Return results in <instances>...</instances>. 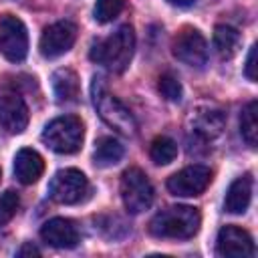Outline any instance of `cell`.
Returning <instances> with one entry per match:
<instances>
[{
    "instance_id": "cell-1",
    "label": "cell",
    "mask_w": 258,
    "mask_h": 258,
    "mask_svg": "<svg viewBox=\"0 0 258 258\" xmlns=\"http://www.w3.org/2000/svg\"><path fill=\"white\" fill-rule=\"evenodd\" d=\"M202 216L198 208L191 206H167L157 212L149 222V234L155 238L187 240L200 230Z\"/></svg>"
},
{
    "instance_id": "cell-3",
    "label": "cell",
    "mask_w": 258,
    "mask_h": 258,
    "mask_svg": "<svg viewBox=\"0 0 258 258\" xmlns=\"http://www.w3.org/2000/svg\"><path fill=\"white\" fill-rule=\"evenodd\" d=\"M91 95H93V105L99 113V117L117 133L125 135V137H133L137 131V123L131 115V111L115 97L107 91L103 77H93L91 83Z\"/></svg>"
},
{
    "instance_id": "cell-18",
    "label": "cell",
    "mask_w": 258,
    "mask_h": 258,
    "mask_svg": "<svg viewBox=\"0 0 258 258\" xmlns=\"http://www.w3.org/2000/svg\"><path fill=\"white\" fill-rule=\"evenodd\" d=\"M123 153H125V149L117 139L103 137V139H99V143L95 147L93 161L99 167H111V165H115V163H119L123 159Z\"/></svg>"
},
{
    "instance_id": "cell-7",
    "label": "cell",
    "mask_w": 258,
    "mask_h": 258,
    "mask_svg": "<svg viewBox=\"0 0 258 258\" xmlns=\"http://www.w3.org/2000/svg\"><path fill=\"white\" fill-rule=\"evenodd\" d=\"M0 52L10 62L24 60L28 52V32L24 22L14 14L0 16Z\"/></svg>"
},
{
    "instance_id": "cell-16",
    "label": "cell",
    "mask_w": 258,
    "mask_h": 258,
    "mask_svg": "<svg viewBox=\"0 0 258 258\" xmlns=\"http://www.w3.org/2000/svg\"><path fill=\"white\" fill-rule=\"evenodd\" d=\"M52 89H54V97L60 103H69L75 101L79 97V77L75 71L71 69H58L52 75Z\"/></svg>"
},
{
    "instance_id": "cell-12",
    "label": "cell",
    "mask_w": 258,
    "mask_h": 258,
    "mask_svg": "<svg viewBox=\"0 0 258 258\" xmlns=\"http://www.w3.org/2000/svg\"><path fill=\"white\" fill-rule=\"evenodd\" d=\"M26 125H28V107L24 99L10 89L0 91V127L6 129L8 133H22Z\"/></svg>"
},
{
    "instance_id": "cell-25",
    "label": "cell",
    "mask_w": 258,
    "mask_h": 258,
    "mask_svg": "<svg viewBox=\"0 0 258 258\" xmlns=\"http://www.w3.org/2000/svg\"><path fill=\"white\" fill-rule=\"evenodd\" d=\"M256 44L250 46V52H248V58H246V67H244V75L248 81H256Z\"/></svg>"
},
{
    "instance_id": "cell-8",
    "label": "cell",
    "mask_w": 258,
    "mask_h": 258,
    "mask_svg": "<svg viewBox=\"0 0 258 258\" xmlns=\"http://www.w3.org/2000/svg\"><path fill=\"white\" fill-rule=\"evenodd\" d=\"M171 52L173 56L187 64V67H204L206 60H208V42L204 38V34L198 30V28H191V26H185L177 32V36L173 38V44H171Z\"/></svg>"
},
{
    "instance_id": "cell-19",
    "label": "cell",
    "mask_w": 258,
    "mask_h": 258,
    "mask_svg": "<svg viewBox=\"0 0 258 258\" xmlns=\"http://www.w3.org/2000/svg\"><path fill=\"white\" fill-rule=\"evenodd\" d=\"M194 131L204 135V137H216L222 133L224 127V117L220 115V111H198L194 117Z\"/></svg>"
},
{
    "instance_id": "cell-20",
    "label": "cell",
    "mask_w": 258,
    "mask_h": 258,
    "mask_svg": "<svg viewBox=\"0 0 258 258\" xmlns=\"http://www.w3.org/2000/svg\"><path fill=\"white\" fill-rule=\"evenodd\" d=\"M177 155V143L171 139V137H165V135H159L151 141V147H149V157L153 163L157 165H167L175 159Z\"/></svg>"
},
{
    "instance_id": "cell-6",
    "label": "cell",
    "mask_w": 258,
    "mask_h": 258,
    "mask_svg": "<svg viewBox=\"0 0 258 258\" xmlns=\"http://www.w3.org/2000/svg\"><path fill=\"white\" fill-rule=\"evenodd\" d=\"M89 179L85 177L83 171L75 169V167H64L60 171H56L50 179L48 185V194L54 202L58 204H79L89 196Z\"/></svg>"
},
{
    "instance_id": "cell-11",
    "label": "cell",
    "mask_w": 258,
    "mask_h": 258,
    "mask_svg": "<svg viewBox=\"0 0 258 258\" xmlns=\"http://www.w3.org/2000/svg\"><path fill=\"white\" fill-rule=\"evenodd\" d=\"M216 254L222 258H250L254 256L252 236L238 226H224L216 238Z\"/></svg>"
},
{
    "instance_id": "cell-5",
    "label": "cell",
    "mask_w": 258,
    "mask_h": 258,
    "mask_svg": "<svg viewBox=\"0 0 258 258\" xmlns=\"http://www.w3.org/2000/svg\"><path fill=\"white\" fill-rule=\"evenodd\" d=\"M119 191H121L123 206L129 214H141L149 210L153 204V196H155L151 181L139 167H129L123 171Z\"/></svg>"
},
{
    "instance_id": "cell-9",
    "label": "cell",
    "mask_w": 258,
    "mask_h": 258,
    "mask_svg": "<svg viewBox=\"0 0 258 258\" xmlns=\"http://www.w3.org/2000/svg\"><path fill=\"white\" fill-rule=\"evenodd\" d=\"M77 24L71 20H58L52 22L50 26H46L42 30L40 36V54L44 58H56L64 52H69L77 40Z\"/></svg>"
},
{
    "instance_id": "cell-10",
    "label": "cell",
    "mask_w": 258,
    "mask_h": 258,
    "mask_svg": "<svg viewBox=\"0 0 258 258\" xmlns=\"http://www.w3.org/2000/svg\"><path fill=\"white\" fill-rule=\"evenodd\" d=\"M212 181V171L206 165H189L167 179V189L177 198H194L206 191Z\"/></svg>"
},
{
    "instance_id": "cell-21",
    "label": "cell",
    "mask_w": 258,
    "mask_h": 258,
    "mask_svg": "<svg viewBox=\"0 0 258 258\" xmlns=\"http://www.w3.org/2000/svg\"><path fill=\"white\" fill-rule=\"evenodd\" d=\"M256 113H258V103L250 101L240 115V133L244 141L250 147H256V135H258V123H256Z\"/></svg>"
},
{
    "instance_id": "cell-15",
    "label": "cell",
    "mask_w": 258,
    "mask_h": 258,
    "mask_svg": "<svg viewBox=\"0 0 258 258\" xmlns=\"http://www.w3.org/2000/svg\"><path fill=\"white\" fill-rule=\"evenodd\" d=\"M250 200H252V177L246 173L230 183L226 191L224 208L228 214H244L250 206Z\"/></svg>"
},
{
    "instance_id": "cell-13",
    "label": "cell",
    "mask_w": 258,
    "mask_h": 258,
    "mask_svg": "<svg viewBox=\"0 0 258 258\" xmlns=\"http://www.w3.org/2000/svg\"><path fill=\"white\" fill-rule=\"evenodd\" d=\"M40 238L52 248H75L79 244V230L69 218H52L42 224Z\"/></svg>"
},
{
    "instance_id": "cell-2",
    "label": "cell",
    "mask_w": 258,
    "mask_h": 258,
    "mask_svg": "<svg viewBox=\"0 0 258 258\" xmlns=\"http://www.w3.org/2000/svg\"><path fill=\"white\" fill-rule=\"evenodd\" d=\"M133 48H135V32L129 24L119 26L111 36L105 40H97L91 46V60L105 64L113 73H123L131 58H133Z\"/></svg>"
},
{
    "instance_id": "cell-22",
    "label": "cell",
    "mask_w": 258,
    "mask_h": 258,
    "mask_svg": "<svg viewBox=\"0 0 258 258\" xmlns=\"http://www.w3.org/2000/svg\"><path fill=\"white\" fill-rule=\"evenodd\" d=\"M123 4H125V0H97L95 8H93V16L101 24L111 22L113 18L119 16V12L123 10Z\"/></svg>"
},
{
    "instance_id": "cell-26",
    "label": "cell",
    "mask_w": 258,
    "mask_h": 258,
    "mask_svg": "<svg viewBox=\"0 0 258 258\" xmlns=\"http://www.w3.org/2000/svg\"><path fill=\"white\" fill-rule=\"evenodd\" d=\"M40 252H38V248L36 246H32L30 242H26V244H22V248L16 252V256H38Z\"/></svg>"
},
{
    "instance_id": "cell-17",
    "label": "cell",
    "mask_w": 258,
    "mask_h": 258,
    "mask_svg": "<svg viewBox=\"0 0 258 258\" xmlns=\"http://www.w3.org/2000/svg\"><path fill=\"white\" fill-rule=\"evenodd\" d=\"M214 46L222 58H232L240 46V32L234 26L218 24L214 28Z\"/></svg>"
},
{
    "instance_id": "cell-4",
    "label": "cell",
    "mask_w": 258,
    "mask_h": 258,
    "mask_svg": "<svg viewBox=\"0 0 258 258\" xmlns=\"http://www.w3.org/2000/svg\"><path fill=\"white\" fill-rule=\"evenodd\" d=\"M83 137H85L83 121L75 115L56 117L42 131V141L46 143V147L62 155L77 153L83 145Z\"/></svg>"
},
{
    "instance_id": "cell-23",
    "label": "cell",
    "mask_w": 258,
    "mask_h": 258,
    "mask_svg": "<svg viewBox=\"0 0 258 258\" xmlns=\"http://www.w3.org/2000/svg\"><path fill=\"white\" fill-rule=\"evenodd\" d=\"M157 89H159V93L167 99V101H173V103H177V101H181V95H183V89H181V83L173 77V75H161L159 77V83H157Z\"/></svg>"
},
{
    "instance_id": "cell-27",
    "label": "cell",
    "mask_w": 258,
    "mask_h": 258,
    "mask_svg": "<svg viewBox=\"0 0 258 258\" xmlns=\"http://www.w3.org/2000/svg\"><path fill=\"white\" fill-rule=\"evenodd\" d=\"M167 2L173 4V6H179V8H187V6L196 4V0H167Z\"/></svg>"
},
{
    "instance_id": "cell-14",
    "label": "cell",
    "mask_w": 258,
    "mask_h": 258,
    "mask_svg": "<svg viewBox=\"0 0 258 258\" xmlns=\"http://www.w3.org/2000/svg\"><path fill=\"white\" fill-rule=\"evenodd\" d=\"M42 171H44V159L40 157L38 151L24 147L14 155V175L20 183H24V185L36 183L40 179Z\"/></svg>"
},
{
    "instance_id": "cell-24",
    "label": "cell",
    "mask_w": 258,
    "mask_h": 258,
    "mask_svg": "<svg viewBox=\"0 0 258 258\" xmlns=\"http://www.w3.org/2000/svg\"><path fill=\"white\" fill-rule=\"evenodd\" d=\"M18 204H20V200H18L16 191L8 189V191L0 194V226H6L14 218L16 210H18Z\"/></svg>"
}]
</instances>
